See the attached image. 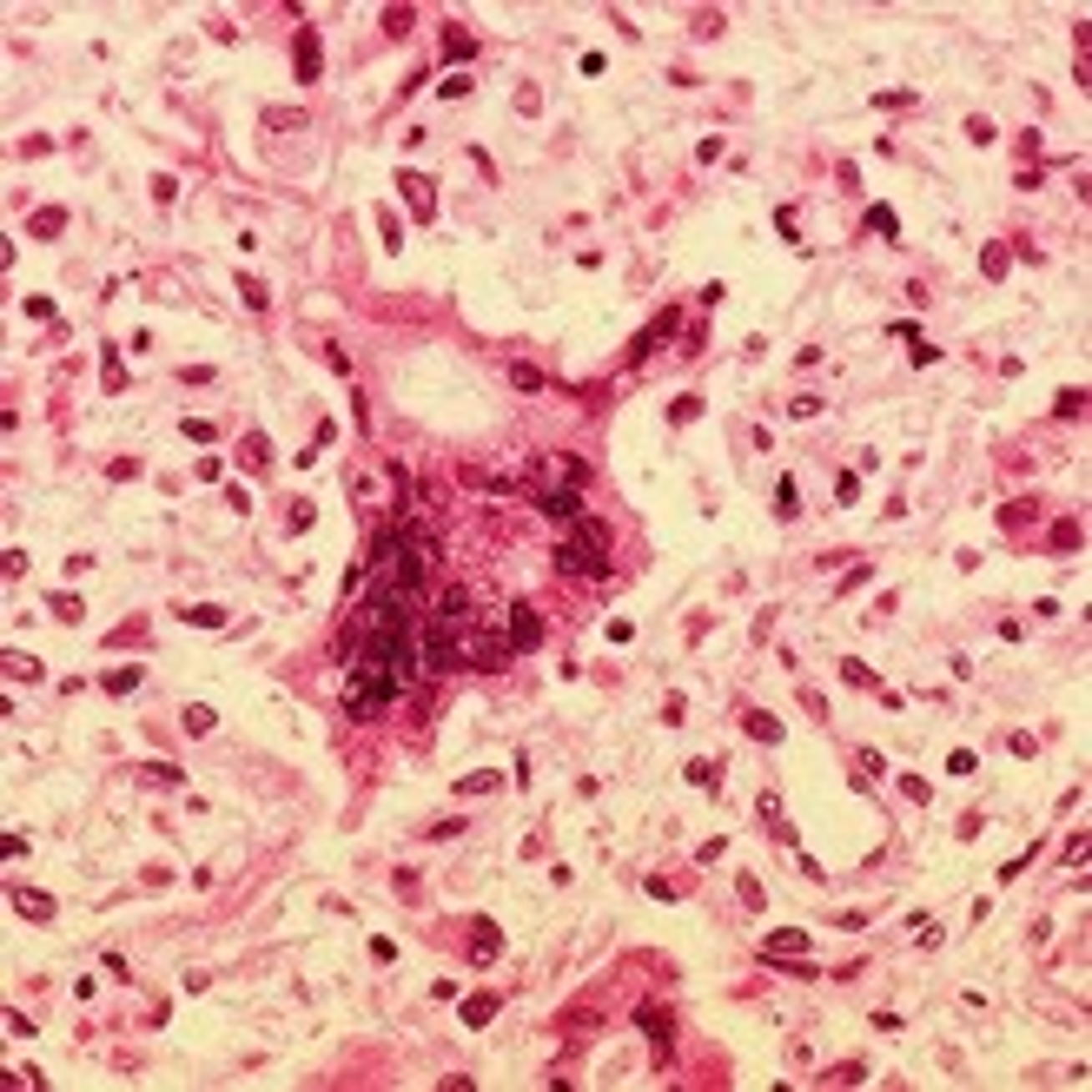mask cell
<instances>
[{
	"mask_svg": "<svg viewBox=\"0 0 1092 1092\" xmlns=\"http://www.w3.org/2000/svg\"><path fill=\"white\" fill-rule=\"evenodd\" d=\"M470 53H477V40L463 27H444V60H470Z\"/></svg>",
	"mask_w": 1092,
	"mask_h": 1092,
	"instance_id": "ac0fdd59",
	"label": "cell"
},
{
	"mask_svg": "<svg viewBox=\"0 0 1092 1092\" xmlns=\"http://www.w3.org/2000/svg\"><path fill=\"white\" fill-rule=\"evenodd\" d=\"M801 953H808V933L801 927H775L761 940V960H801Z\"/></svg>",
	"mask_w": 1092,
	"mask_h": 1092,
	"instance_id": "ba28073f",
	"label": "cell"
},
{
	"mask_svg": "<svg viewBox=\"0 0 1092 1092\" xmlns=\"http://www.w3.org/2000/svg\"><path fill=\"white\" fill-rule=\"evenodd\" d=\"M841 675H847V682H854V689H881V682H874V669H867V662H854V655H847V662H841Z\"/></svg>",
	"mask_w": 1092,
	"mask_h": 1092,
	"instance_id": "83f0119b",
	"label": "cell"
},
{
	"mask_svg": "<svg viewBox=\"0 0 1092 1092\" xmlns=\"http://www.w3.org/2000/svg\"><path fill=\"white\" fill-rule=\"evenodd\" d=\"M689 781H695V788H715L722 768H715V761H689Z\"/></svg>",
	"mask_w": 1092,
	"mask_h": 1092,
	"instance_id": "f546056e",
	"label": "cell"
},
{
	"mask_svg": "<svg viewBox=\"0 0 1092 1092\" xmlns=\"http://www.w3.org/2000/svg\"><path fill=\"white\" fill-rule=\"evenodd\" d=\"M947 775H973V748H953L947 755Z\"/></svg>",
	"mask_w": 1092,
	"mask_h": 1092,
	"instance_id": "8d00e7d4",
	"label": "cell"
},
{
	"mask_svg": "<svg viewBox=\"0 0 1092 1092\" xmlns=\"http://www.w3.org/2000/svg\"><path fill=\"white\" fill-rule=\"evenodd\" d=\"M497 953H503V933H497V920H477V927H470V960H477V967H490Z\"/></svg>",
	"mask_w": 1092,
	"mask_h": 1092,
	"instance_id": "7c38bea8",
	"label": "cell"
},
{
	"mask_svg": "<svg viewBox=\"0 0 1092 1092\" xmlns=\"http://www.w3.org/2000/svg\"><path fill=\"white\" fill-rule=\"evenodd\" d=\"M99 371H106V391H119V345L99 351Z\"/></svg>",
	"mask_w": 1092,
	"mask_h": 1092,
	"instance_id": "4dcf8cb0",
	"label": "cell"
},
{
	"mask_svg": "<svg viewBox=\"0 0 1092 1092\" xmlns=\"http://www.w3.org/2000/svg\"><path fill=\"white\" fill-rule=\"evenodd\" d=\"M913 940H920V947H927V953H933V947H940V927H933V920H927V913H920V920H913Z\"/></svg>",
	"mask_w": 1092,
	"mask_h": 1092,
	"instance_id": "836d02e7",
	"label": "cell"
},
{
	"mask_svg": "<svg viewBox=\"0 0 1092 1092\" xmlns=\"http://www.w3.org/2000/svg\"><path fill=\"white\" fill-rule=\"evenodd\" d=\"M834 497H841V503H861V477H854V470H841V483H834Z\"/></svg>",
	"mask_w": 1092,
	"mask_h": 1092,
	"instance_id": "d6a6232c",
	"label": "cell"
},
{
	"mask_svg": "<svg viewBox=\"0 0 1092 1092\" xmlns=\"http://www.w3.org/2000/svg\"><path fill=\"white\" fill-rule=\"evenodd\" d=\"M7 901H13V913H27V920H53V894H40V887H13Z\"/></svg>",
	"mask_w": 1092,
	"mask_h": 1092,
	"instance_id": "5bb4252c",
	"label": "cell"
},
{
	"mask_svg": "<svg viewBox=\"0 0 1092 1092\" xmlns=\"http://www.w3.org/2000/svg\"><path fill=\"white\" fill-rule=\"evenodd\" d=\"M549 563H556L563 576H576V583H603V576H609V530L583 510V517L569 523V537L549 549Z\"/></svg>",
	"mask_w": 1092,
	"mask_h": 1092,
	"instance_id": "6da1fadb",
	"label": "cell"
},
{
	"mask_svg": "<svg viewBox=\"0 0 1092 1092\" xmlns=\"http://www.w3.org/2000/svg\"><path fill=\"white\" fill-rule=\"evenodd\" d=\"M265 457H272V437H259V431H252V437H245V463H265Z\"/></svg>",
	"mask_w": 1092,
	"mask_h": 1092,
	"instance_id": "d590c367",
	"label": "cell"
},
{
	"mask_svg": "<svg viewBox=\"0 0 1092 1092\" xmlns=\"http://www.w3.org/2000/svg\"><path fill=\"white\" fill-rule=\"evenodd\" d=\"M139 682H146V669H133V662H126V669H106V675H99V689H106V695H133Z\"/></svg>",
	"mask_w": 1092,
	"mask_h": 1092,
	"instance_id": "9a60e30c",
	"label": "cell"
},
{
	"mask_svg": "<svg viewBox=\"0 0 1092 1092\" xmlns=\"http://www.w3.org/2000/svg\"><path fill=\"white\" fill-rule=\"evenodd\" d=\"M490 788H497V768H477V775L457 781V795H490Z\"/></svg>",
	"mask_w": 1092,
	"mask_h": 1092,
	"instance_id": "cb8c5ba5",
	"label": "cell"
},
{
	"mask_svg": "<svg viewBox=\"0 0 1092 1092\" xmlns=\"http://www.w3.org/2000/svg\"><path fill=\"white\" fill-rule=\"evenodd\" d=\"M291 67H298V80H305V87L325 73V53H318V33H311V27L298 33V47H291Z\"/></svg>",
	"mask_w": 1092,
	"mask_h": 1092,
	"instance_id": "9c48e42d",
	"label": "cell"
},
{
	"mask_svg": "<svg viewBox=\"0 0 1092 1092\" xmlns=\"http://www.w3.org/2000/svg\"><path fill=\"white\" fill-rule=\"evenodd\" d=\"M60 225H67V212H60V205L33 212V239H60Z\"/></svg>",
	"mask_w": 1092,
	"mask_h": 1092,
	"instance_id": "d6986e66",
	"label": "cell"
},
{
	"mask_svg": "<svg viewBox=\"0 0 1092 1092\" xmlns=\"http://www.w3.org/2000/svg\"><path fill=\"white\" fill-rule=\"evenodd\" d=\"M431 616L451 623V629H463V623H470V589H463V583H444V589L431 596Z\"/></svg>",
	"mask_w": 1092,
	"mask_h": 1092,
	"instance_id": "8992f818",
	"label": "cell"
},
{
	"mask_svg": "<svg viewBox=\"0 0 1092 1092\" xmlns=\"http://www.w3.org/2000/svg\"><path fill=\"white\" fill-rule=\"evenodd\" d=\"M503 636H510L517 655H530V649L543 642V616H537V603H510V629H503Z\"/></svg>",
	"mask_w": 1092,
	"mask_h": 1092,
	"instance_id": "5b68a950",
	"label": "cell"
},
{
	"mask_svg": "<svg viewBox=\"0 0 1092 1092\" xmlns=\"http://www.w3.org/2000/svg\"><path fill=\"white\" fill-rule=\"evenodd\" d=\"M695 417H702V397H675L669 404V424H695Z\"/></svg>",
	"mask_w": 1092,
	"mask_h": 1092,
	"instance_id": "4316f807",
	"label": "cell"
},
{
	"mask_svg": "<svg viewBox=\"0 0 1092 1092\" xmlns=\"http://www.w3.org/2000/svg\"><path fill=\"white\" fill-rule=\"evenodd\" d=\"M748 735H755V741H781V722L761 715V709H748Z\"/></svg>",
	"mask_w": 1092,
	"mask_h": 1092,
	"instance_id": "7402d4cb",
	"label": "cell"
},
{
	"mask_svg": "<svg viewBox=\"0 0 1092 1092\" xmlns=\"http://www.w3.org/2000/svg\"><path fill=\"white\" fill-rule=\"evenodd\" d=\"M397 192L411 199V212H417V219H431V212H437V192H431V179H424V173H397Z\"/></svg>",
	"mask_w": 1092,
	"mask_h": 1092,
	"instance_id": "8fae6325",
	"label": "cell"
},
{
	"mask_svg": "<svg viewBox=\"0 0 1092 1092\" xmlns=\"http://www.w3.org/2000/svg\"><path fill=\"white\" fill-rule=\"evenodd\" d=\"M239 298H245L252 311H265V285H259V278H239Z\"/></svg>",
	"mask_w": 1092,
	"mask_h": 1092,
	"instance_id": "1f68e13d",
	"label": "cell"
},
{
	"mask_svg": "<svg viewBox=\"0 0 1092 1092\" xmlns=\"http://www.w3.org/2000/svg\"><path fill=\"white\" fill-rule=\"evenodd\" d=\"M185 728H192V735H212V728H219V715H212L205 702H192V709H185Z\"/></svg>",
	"mask_w": 1092,
	"mask_h": 1092,
	"instance_id": "d4e9b609",
	"label": "cell"
},
{
	"mask_svg": "<svg viewBox=\"0 0 1092 1092\" xmlns=\"http://www.w3.org/2000/svg\"><path fill=\"white\" fill-rule=\"evenodd\" d=\"M1086 411V391H1059V404H1053V417H1079Z\"/></svg>",
	"mask_w": 1092,
	"mask_h": 1092,
	"instance_id": "f1b7e54d",
	"label": "cell"
},
{
	"mask_svg": "<svg viewBox=\"0 0 1092 1092\" xmlns=\"http://www.w3.org/2000/svg\"><path fill=\"white\" fill-rule=\"evenodd\" d=\"M675 325H682V311H655V318L642 325V338L629 345V364H642L649 351H655V345H662V338H669V331H675Z\"/></svg>",
	"mask_w": 1092,
	"mask_h": 1092,
	"instance_id": "52a82bcc",
	"label": "cell"
},
{
	"mask_svg": "<svg viewBox=\"0 0 1092 1092\" xmlns=\"http://www.w3.org/2000/svg\"><path fill=\"white\" fill-rule=\"evenodd\" d=\"M411 20H417V7H384V33H411Z\"/></svg>",
	"mask_w": 1092,
	"mask_h": 1092,
	"instance_id": "484cf974",
	"label": "cell"
},
{
	"mask_svg": "<svg viewBox=\"0 0 1092 1092\" xmlns=\"http://www.w3.org/2000/svg\"><path fill=\"white\" fill-rule=\"evenodd\" d=\"M457 669H463V636L431 616V629H417V675H457Z\"/></svg>",
	"mask_w": 1092,
	"mask_h": 1092,
	"instance_id": "7a4b0ae2",
	"label": "cell"
},
{
	"mask_svg": "<svg viewBox=\"0 0 1092 1092\" xmlns=\"http://www.w3.org/2000/svg\"><path fill=\"white\" fill-rule=\"evenodd\" d=\"M636 1026L649 1033V1046H655V1053H669V1039H675V1019H669L662 1006H642V1013H636Z\"/></svg>",
	"mask_w": 1092,
	"mask_h": 1092,
	"instance_id": "4fadbf2b",
	"label": "cell"
},
{
	"mask_svg": "<svg viewBox=\"0 0 1092 1092\" xmlns=\"http://www.w3.org/2000/svg\"><path fill=\"white\" fill-rule=\"evenodd\" d=\"M775 517L788 523V517H801V490H795V477H781L775 483Z\"/></svg>",
	"mask_w": 1092,
	"mask_h": 1092,
	"instance_id": "2e32d148",
	"label": "cell"
},
{
	"mask_svg": "<svg viewBox=\"0 0 1092 1092\" xmlns=\"http://www.w3.org/2000/svg\"><path fill=\"white\" fill-rule=\"evenodd\" d=\"M490 1013H497V1000L477 993V1000H463V1026H490Z\"/></svg>",
	"mask_w": 1092,
	"mask_h": 1092,
	"instance_id": "603a6c76",
	"label": "cell"
},
{
	"mask_svg": "<svg viewBox=\"0 0 1092 1092\" xmlns=\"http://www.w3.org/2000/svg\"><path fill=\"white\" fill-rule=\"evenodd\" d=\"M537 510L556 517V523H576L583 517V490L576 483H537Z\"/></svg>",
	"mask_w": 1092,
	"mask_h": 1092,
	"instance_id": "277c9868",
	"label": "cell"
},
{
	"mask_svg": "<svg viewBox=\"0 0 1092 1092\" xmlns=\"http://www.w3.org/2000/svg\"><path fill=\"white\" fill-rule=\"evenodd\" d=\"M510 384H517V391H530V397H537V391H549L537 364H510Z\"/></svg>",
	"mask_w": 1092,
	"mask_h": 1092,
	"instance_id": "44dd1931",
	"label": "cell"
},
{
	"mask_svg": "<svg viewBox=\"0 0 1092 1092\" xmlns=\"http://www.w3.org/2000/svg\"><path fill=\"white\" fill-rule=\"evenodd\" d=\"M173 616L192 623V629H225L232 623V609H219V603H173Z\"/></svg>",
	"mask_w": 1092,
	"mask_h": 1092,
	"instance_id": "30bf717a",
	"label": "cell"
},
{
	"mask_svg": "<svg viewBox=\"0 0 1092 1092\" xmlns=\"http://www.w3.org/2000/svg\"><path fill=\"white\" fill-rule=\"evenodd\" d=\"M510 655H517V649H510V636H497V629H490V636H463V662L483 669V675H497Z\"/></svg>",
	"mask_w": 1092,
	"mask_h": 1092,
	"instance_id": "3957f363",
	"label": "cell"
},
{
	"mask_svg": "<svg viewBox=\"0 0 1092 1092\" xmlns=\"http://www.w3.org/2000/svg\"><path fill=\"white\" fill-rule=\"evenodd\" d=\"M47 609H53L60 623H80V616H87V603H80V596H67V589H60V596H47Z\"/></svg>",
	"mask_w": 1092,
	"mask_h": 1092,
	"instance_id": "ffe728a7",
	"label": "cell"
},
{
	"mask_svg": "<svg viewBox=\"0 0 1092 1092\" xmlns=\"http://www.w3.org/2000/svg\"><path fill=\"white\" fill-rule=\"evenodd\" d=\"M867 225H874V239H901V219H894V205H867Z\"/></svg>",
	"mask_w": 1092,
	"mask_h": 1092,
	"instance_id": "e0dca14e",
	"label": "cell"
},
{
	"mask_svg": "<svg viewBox=\"0 0 1092 1092\" xmlns=\"http://www.w3.org/2000/svg\"><path fill=\"white\" fill-rule=\"evenodd\" d=\"M139 775H146V781H185V775H179V768H173V761H146V768H139Z\"/></svg>",
	"mask_w": 1092,
	"mask_h": 1092,
	"instance_id": "e575fe53",
	"label": "cell"
},
{
	"mask_svg": "<svg viewBox=\"0 0 1092 1092\" xmlns=\"http://www.w3.org/2000/svg\"><path fill=\"white\" fill-rule=\"evenodd\" d=\"M1073 543H1079V523H1059V530H1053V549H1059V556H1066V549H1073Z\"/></svg>",
	"mask_w": 1092,
	"mask_h": 1092,
	"instance_id": "74e56055",
	"label": "cell"
}]
</instances>
